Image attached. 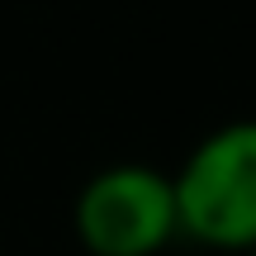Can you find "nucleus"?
I'll list each match as a JSON object with an SVG mask.
<instances>
[{
  "label": "nucleus",
  "instance_id": "obj_2",
  "mask_svg": "<svg viewBox=\"0 0 256 256\" xmlns=\"http://www.w3.org/2000/svg\"><path fill=\"white\" fill-rule=\"evenodd\" d=\"M72 228L90 256H156L180 238L176 180L147 162L100 166L72 204Z\"/></svg>",
  "mask_w": 256,
  "mask_h": 256
},
{
  "label": "nucleus",
  "instance_id": "obj_1",
  "mask_svg": "<svg viewBox=\"0 0 256 256\" xmlns=\"http://www.w3.org/2000/svg\"><path fill=\"white\" fill-rule=\"evenodd\" d=\"M171 180L185 242L228 256L256 252V119L209 128Z\"/></svg>",
  "mask_w": 256,
  "mask_h": 256
},
{
  "label": "nucleus",
  "instance_id": "obj_3",
  "mask_svg": "<svg viewBox=\"0 0 256 256\" xmlns=\"http://www.w3.org/2000/svg\"><path fill=\"white\" fill-rule=\"evenodd\" d=\"M252 256H256V252H252Z\"/></svg>",
  "mask_w": 256,
  "mask_h": 256
}]
</instances>
